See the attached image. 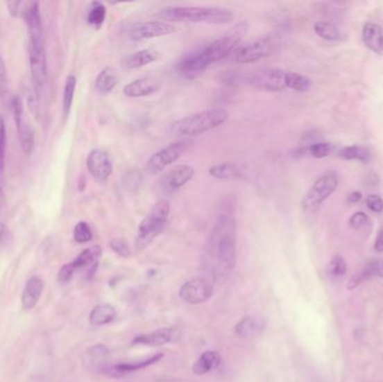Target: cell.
Listing matches in <instances>:
<instances>
[{
    "label": "cell",
    "instance_id": "cell-2",
    "mask_svg": "<svg viewBox=\"0 0 383 382\" xmlns=\"http://www.w3.org/2000/svg\"><path fill=\"white\" fill-rule=\"evenodd\" d=\"M160 17L164 21H189V23L229 24L233 21L232 12L216 7H171L162 10Z\"/></svg>",
    "mask_w": 383,
    "mask_h": 382
},
{
    "label": "cell",
    "instance_id": "cell-35",
    "mask_svg": "<svg viewBox=\"0 0 383 382\" xmlns=\"http://www.w3.org/2000/svg\"><path fill=\"white\" fill-rule=\"evenodd\" d=\"M346 272V263L341 256H335L330 261L327 266V275L330 277L340 278L343 277Z\"/></svg>",
    "mask_w": 383,
    "mask_h": 382
},
{
    "label": "cell",
    "instance_id": "cell-41",
    "mask_svg": "<svg viewBox=\"0 0 383 382\" xmlns=\"http://www.w3.org/2000/svg\"><path fill=\"white\" fill-rule=\"evenodd\" d=\"M110 247L117 254H119L120 257L127 258L130 256V249H129L127 243L124 241V240H112V243H110Z\"/></svg>",
    "mask_w": 383,
    "mask_h": 382
},
{
    "label": "cell",
    "instance_id": "cell-6",
    "mask_svg": "<svg viewBox=\"0 0 383 382\" xmlns=\"http://www.w3.org/2000/svg\"><path fill=\"white\" fill-rule=\"evenodd\" d=\"M246 80L253 88L269 92H278L286 88V72L275 67H264L253 71Z\"/></svg>",
    "mask_w": 383,
    "mask_h": 382
},
{
    "label": "cell",
    "instance_id": "cell-4",
    "mask_svg": "<svg viewBox=\"0 0 383 382\" xmlns=\"http://www.w3.org/2000/svg\"><path fill=\"white\" fill-rule=\"evenodd\" d=\"M171 205L166 200H160L153 207L151 212L142 219L138 227L136 238L137 250H144L151 245L157 236L166 228L169 221Z\"/></svg>",
    "mask_w": 383,
    "mask_h": 382
},
{
    "label": "cell",
    "instance_id": "cell-22",
    "mask_svg": "<svg viewBox=\"0 0 383 382\" xmlns=\"http://www.w3.org/2000/svg\"><path fill=\"white\" fill-rule=\"evenodd\" d=\"M222 362L220 353L215 351H206L202 356L196 360L194 365H193V371L195 374L203 376V374H209L211 371L218 369Z\"/></svg>",
    "mask_w": 383,
    "mask_h": 382
},
{
    "label": "cell",
    "instance_id": "cell-42",
    "mask_svg": "<svg viewBox=\"0 0 383 382\" xmlns=\"http://www.w3.org/2000/svg\"><path fill=\"white\" fill-rule=\"evenodd\" d=\"M369 218L366 216V214H363V212H357L350 219V225H351L352 228L357 229V230L366 228V225H369Z\"/></svg>",
    "mask_w": 383,
    "mask_h": 382
},
{
    "label": "cell",
    "instance_id": "cell-43",
    "mask_svg": "<svg viewBox=\"0 0 383 382\" xmlns=\"http://www.w3.org/2000/svg\"><path fill=\"white\" fill-rule=\"evenodd\" d=\"M76 272V268L73 267L72 263L64 265L60 272H58V279L60 283L67 284L72 279L73 274Z\"/></svg>",
    "mask_w": 383,
    "mask_h": 382
},
{
    "label": "cell",
    "instance_id": "cell-21",
    "mask_svg": "<svg viewBox=\"0 0 383 382\" xmlns=\"http://www.w3.org/2000/svg\"><path fill=\"white\" fill-rule=\"evenodd\" d=\"M264 322L260 318L247 316L235 325V332L240 338H253L264 331Z\"/></svg>",
    "mask_w": 383,
    "mask_h": 382
},
{
    "label": "cell",
    "instance_id": "cell-36",
    "mask_svg": "<svg viewBox=\"0 0 383 382\" xmlns=\"http://www.w3.org/2000/svg\"><path fill=\"white\" fill-rule=\"evenodd\" d=\"M73 236L74 240L78 243H89L92 240V230L90 225H87V222H78L76 225L74 231H73Z\"/></svg>",
    "mask_w": 383,
    "mask_h": 382
},
{
    "label": "cell",
    "instance_id": "cell-31",
    "mask_svg": "<svg viewBox=\"0 0 383 382\" xmlns=\"http://www.w3.org/2000/svg\"><path fill=\"white\" fill-rule=\"evenodd\" d=\"M311 80L307 76L295 72H286V88L298 92H305L311 88Z\"/></svg>",
    "mask_w": 383,
    "mask_h": 382
},
{
    "label": "cell",
    "instance_id": "cell-45",
    "mask_svg": "<svg viewBox=\"0 0 383 382\" xmlns=\"http://www.w3.org/2000/svg\"><path fill=\"white\" fill-rule=\"evenodd\" d=\"M19 6H21V1H8L7 3V8L8 12L12 17H16L18 15V10H19Z\"/></svg>",
    "mask_w": 383,
    "mask_h": 382
},
{
    "label": "cell",
    "instance_id": "cell-29",
    "mask_svg": "<svg viewBox=\"0 0 383 382\" xmlns=\"http://www.w3.org/2000/svg\"><path fill=\"white\" fill-rule=\"evenodd\" d=\"M155 60H156V55L153 51L142 50L127 56L124 61V65L129 70H133V69H138V67L151 64V62H154Z\"/></svg>",
    "mask_w": 383,
    "mask_h": 382
},
{
    "label": "cell",
    "instance_id": "cell-19",
    "mask_svg": "<svg viewBox=\"0 0 383 382\" xmlns=\"http://www.w3.org/2000/svg\"><path fill=\"white\" fill-rule=\"evenodd\" d=\"M173 340V331L171 329H160L154 332L136 336L133 343L145 347H162Z\"/></svg>",
    "mask_w": 383,
    "mask_h": 382
},
{
    "label": "cell",
    "instance_id": "cell-7",
    "mask_svg": "<svg viewBox=\"0 0 383 382\" xmlns=\"http://www.w3.org/2000/svg\"><path fill=\"white\" fill-rule=\"evenodd\" d=\"M189 146V140H178L171 143L158 152L155 153L147 162L146 169L149 174H157L169 166L187 150Z\"/></svg>",
    "mask_w": 383,
    "mask_h": 382
},
{
    "label": "cell",
    "instance_id": "cell-24",
    "mask_svg": "<svg viewBox=\"0 0 383 382\" xmlns=\"http://www.w3.org/2000/svg\"><path fill=\"white\" fill-rule=\"evenodd\" d=\"M101 248L99 245H93L91 248L85 249L78 254L76 259L73 260L72 265L74 268L83 269L87 268L90 272H94V269L98 266V260L101 256Z\"/></svg>",
    "mask_w": 383,
    "mask_h": 382
},
{
    "label": "cell",
    "instance_id": "cell-1",
    "mask_svg": "<svg viewBox=\"0 0 383 382\" xmlns=\"http://www.w3.org/2000/svg\"><path fill=\"white\" fill-rule=\"evenodd\" d=\"M204 252L205 268L213 280H223L237 261V222L235 207L229 201L220 207Z\"/></svg>",
    "mask_w": 383,
    "mask_h": 382
},
{
    "label": "cell",
    "instance_id": "cell-46",
    "mask_svg": "<svg viewBox=\"0 0 383 382\" xmlns=\"http://www.w3.org/2000/svg\"><path fill=\"white\" fill-rule=\"evenodd\" d=\"M375 249L377 252H383V229L377 234L375 243Z\"/></svg>",
    "mask_w": 383,
    "mask_h": 382
},
{
    "label": "cell",
    "instance_id": "cell-8",
    "mask_svg": "<svg viewBox=\"0 0 383 382\" xmlns=\"http://www.w3.org/2000/svg\"><path fill=\"white\" fill-rule=\"evenodd\" d=\"M337 184H339V180L333 173H328L322 177H319L313 184V186L308 190L307 194L303 200L304 209L312 211L318 207L334 191L337 190Z\"/></svg>",
    "mask_w": 383,
    "mask_h": 382
},
{
    "label": "cell",
    "instance_id": "cell-27",
    "mask_svg": "<svg viewBox=\"0 0 383 382\" xmlns=\"http://www.w3.org/2000/svg\"><path fill=\"white\" fill-rule=\"evenodd\" d=\"M372 276L383 277V260H373L371 263H368L360 274H357L355 277L352 278L351 281L348 283V288H355L357 285H360L363 281L371 278Z\"/></svg>",
    "mask_w": 383,
    "mask_h": 382
},
{
    "label": "cell",
    "instance_id": "cell-20",
    "mask_svg": "<svg viewBox=\"0 0 383 382\" xmlns=\"http://www.w3.org/2000/svg\"><path fill=\"white\" fill-rule=\"evenodd\" d=\"M363 41L370 50L375 53L383 52V30L380 25L368 23L363 27Z\"/></svg>",
    "mask_w": 383,
    "mask_h": 382
},
{
    "label": "cell",
    "instance_id": "cell-9",
    "mask_svg": "<svg viewBox=\"0 0 383 382\" xmlns=\"http://www.w3.org/2000/svg\"><path fill=\"white\" fill-rule=\"evenodd\" d=\"M178 28L173 24L164 21H138L131 24L127 28L128 37L133 41H144L160 36L169 35Z\"/></svg>",
    "mask_w": 383,
    "mask_h": 382
},
{
    "label": "cell",
    "instance_id": "cell-3",
    "mask_svg": "<svg viewBox=\"0 0 383 382\" xmlns=\"http://www.w3.org/2000/svg\"><path fill=\"white\" fill-rule=\"evenodd\" d=\"M229 118L225 109L214 108L201 111L178 120L174 125V130L184 136H198L223 125Z\"/></svg>",
    "mask_w": 383,
    "mask_h": 382
},
{
    "label": "cell",
    "instance_id": "cell-14",
    "mask_svg": "<svg viewBox=\"0 0 383 382\" xmlns=\"http://www.w3.org/2000/svg\"><path fill=\"white\" fill-rule=\"evenodd\" d=\"M29 62L32 71L33 81L36 91L40 92L47 82L46 54L44 45H32L29 46Z\"/></svg>",
    "mask_w": 383,
    "mask_h": 382
},
{
    "label": "cell",
    "instance_id": "cell-32",
    "mask_svg": "<svg viewBox=\"0 0 383 382\" xmlns=\"http://www.w3.org/2000/svg\"><path fill=\"white\" fill-rule=\"evenodd\" d=\"M76 78L74 76H69L65 81L63 91V112L64 116L67 117L72 109L73 99L76 94Z\"/></svg>",
    "mask_w": 383,
    "mask_h": 382
},
{
    "label": "cell",
    "instance_id": "cell-10",
    "mask_svg": "<svg viewBox=\"0 0 383 382\" xmlns=\"http://www.w3.org/2000/svg\"><path fill=\"white\" fill-rule=\"evenodd\" d=\"M276 43L269 36L259 38L257 41L244 46H239L235 52V62L240 64H247V63L260 61L269 56L273 52Z\"/></svg>",
    "mask_w": 383,
    "mask_h": 382
},
{
    "label": "cell",
    "instance_id": "cell-23",
    "mask_svg": "<svg viewBox=\"0 0 383 382\" xmlns=\"http://www.w3.org/2000/svg\"><path fill=\"white\" fill-rule=\"evenodd\" d=\"M43 280L38 277H33L28 280L26 287L24 289L22 296V303L25 309H32L37 304L38 299L43 293Z\"/></svg>",
    "mask_w": 383,
    "mask_h": 382
},
{
    "label": "cell",
    "instance_id": "cell-40",
    "mask_svg": "<svg viewBox=\"0 0 383 382\" xmlns=\"http://www.w3.org/2000/svg\"><path fill=\"white\" fill-rule=\"evenodd\" d=\"M125 180L126 187L127 189H139L140 184L142 182V176L140 174V172H137V171H130V172L127 173V175L124 178Z\"/></svg>",
    "mask_w": 383,
    "mask_h": 382
},
{
    "label": "cell",
    "instance_id": "cell-39",
    "mask_svg": "<svg viewBox=\"0 0 383 382\" xmlns=\"http://www.w3.org/2000/svg\"><path fill=\"white\" fill-rule=\"evenodd\" d=\"M332 152V146L327 143L314 144L309 147L312 156L316 158L326 157Z\"/></svg>",
    "mask_w": 383,
    "mask_h": 382
},
{
    "label": "cell",
    "instance_id": "cell-12",
    "mask_svg": "<svg viewBox=\"0 0 383 382\" xmlns=\"http://www.w3.org/2000/svg\"><path fill=\"white\" fill-rule=\"evenodd\" d=\"M213 293V285L207 278H194L180 287V297L185 303L198 305L207 301Z\"/></svg>",
    "mask_w": 383,
    "mask_h": 382
},
{
    "label": "cell",
    "instance_id": "cell-18",
    "mask_svg": "<svg viewBox=\"0 0 383 382\" xmlns=\"http://www.w3.org/2000/svg\"><path fill=\"white\" fill-rule=\"evenodd\" d=\"M160 85L151 78H140L135 80L124 88V94L129 98H142L156 94Z\"/></svg>",
    "mask_w": 383,
    "mask_h": 382
},
{
    "label": "cell",
    "instance_id": "cell-48",
    "mask_svg": "<svg viewBox=\"0 0 383 382\" xmlns=\"http://www.w3.org/2000/svg\"><path fill=\"white\" fill-rule=\"evenodd\" d=\"M3 205H5V194H3V187L0 184V210L3 209Z\"/></svg>",
    "mask_w": 383,
    "mask_h": 382
},
{
    "label": "cell",
    "instance_id": "cell-26",
    "mask_svg": "<svg viewBox=\"0 0 383 382\" xmlns=\"http://www.w3.org/2000/svg\"><path fill=\"white\" fill-rule=\"evenodd\" d=\"M209 172L212 177L222 180V181L237 180V178H241L242 176L241 169L235 163L218 164V165L211 167Z\"/></svg>",
    "mask_w": 383,
    "mask_h": 382
},
{
    "label": "cell",
    "instance_id": "cell-30",
    "mask_svg": "<svg viewBox=\"0 0 383 382\" xmlns=\"http://www.w3.org/2000/svg\"><path fill=\"white\" fill-rule=\"evenodd\" d=\"M314 31L319 37L327 41H340L343 36L342 32L337 25L327 21H317L314 25Z\"/></svg>",
    "mask_w": 383,
    "mask_h": 382
},
{
    "label": "cell",
    "instance_id": "cell-5",
    "mask_svg": "<svg viewBox=\"0 0 383 382\" xmlns=\"http://www.w3.org/2000/svg\"><path fill=\"white\" fill-rule=\"evenodd\" d=\"M247 32L248 24L242 21L237 24L225 35L202 47L201 51L203 53L204 59L207 62V64L212 65L213 63L222 61L231 53L235 52Z\"/></svg>",
    "mask_w": 383,
    "mask_h": 382
},
{
    "label": "cell",
    "instance_id": "cell-33",
    "mask_svg": "<svg viewBox=\"0 0 383 382\" xmlns=\"http://www.w3.org/2000/svg\"><path fill=\"white\" fill-rule=\"evenodd\" d=\"M105 16H107V8L105 5L99 1H96L92 3L89 14H87V23L99 28L102 26V24L105 23Z\"/></svg>",
    "mask_w": 383,
    "mask_h": 382
},
{
    "label": "cell",
    "instance_id": "cell-44",
    "mask_svg": "<svg viewBox=\"0 0 383 382\" xmlns=\"http://www.w3.org/2000/svg\"><path fill=\"white\" fill-rule=\"evenodd\" d=\"M366 205L369 207L370 210L373 212H382L383 210V201L380 196H370L366 200Z\"/></svg>",
    "mask_w": 383,
    "mask_h": 382
},
{
    "label": "cell",
    "instance_id": "cell-49",
    "mask_svg": "<svg viewBox=\"0 0 383 382\" xmlns=\"http://www.w3.org/2000/svg\"><path fill=\"white\" fill-rule=\"evenodd\" d=\"M5 232H6V227H5L3 222L0 221V241L3 240Z\"/></svg>",
    "mask_w": 383,
    "mask_h": 382
},
{
    "label": "cell",
    "instance_id": "cell-17",
    "mask_svg": "<svg viewBox=\"0 0 383 382\" xmlns=\"http://www.w3.org/2000/svg\"><path fill=\"white\" fill-rule=\"evenodd\" d=\"M27 26H28L29 36H31V44L44 45V31L42 24L41 14L38 3H33L27 10Z\"/></svg>",
    "mask_w": 383,
    "mask_h": 382
},
{
    "label": "cell",
    "instance_id": "cell-25",
    "mask_svg": "<svg viewBox=\"0 0 383 382\" xmlns=\"http://www.w3.org/2000/svg\"><path fill=\"white\" fill-rule=\"evenodd\" d=\"M117 312L114 306L109 304H100L93 309L90 314V323L94 327H102L114 321Z\"/></svg>",
    "mask_w": 383,
    "mask_h": 382
},
{
    "label": "cell",
    "instance_id": "cell-28",
    "mask_svg": "<svg viewBox=\"0 0 383 382\" xmlns=\"http://www.w3.org/2000/svg\"><path fill=\"white\" fill-rule=\"evenodd\" d=\"M118 83L116 71L112 67H105L96 76V88L100 94H109L116 88Z\"/></svg>",
    "mask_w": 383,
    "mask_h": 382
},
{
    "label": "cell",
    "instance_id": "cell-34",
    "mask_svg": "<svg viewBox=\"0 0 383 382\" xmlns=\"http://www.w3.org/2000/svg\"><path fill=\"white\" fill-rule=\"evenodd\" d=\"M341 156L346 159H357L363 163H366L370 159L369 150L359 146L348 147V148L343 149Z\"/></svg>",
    "mask_w": 383,
    "mask_h": 382
},
{
    "label": "cell",
    "instance_id": "cell-13",
    "mask_svg": "<svg viewBox=\"0 0 383 382\" xmlns=\"http://www.w3.org/2000/svg\"><path fill=\"white\" fill-rule=\"evenodd\" d=\"M195 171L189 165H178L173 167L160 177V186L163 192L173 193L180 190L194 177Z\"/></svg>",
    "mask_w": 383,
    "mask_h": 382
},
{
    "label": "cell",
    "instance_id": "cell-47",
    "mask_svg": "<svg viewBox=\"0 0 383 382\" xmlns=\"http://www.w3.org/2000/svg\"><path fill=\"white\" fill-rule=\"evenodd\" d=\"M361 199V193H352L351 196H348V201L352 202V203H355V202L360 201Z\"/></svg>",
    "mask_w": 383,
    "mask_h": 382
},
{
    "label": "cell",
    "instance_id": "cell-11",
    "mask_svg": "<svg viewBox=\"0 0 383 382\" xmlns=\"http://www.w3.org/2000/svg\"><path fill=\"white\" fill-rule=\"evenodd\" d=\"M12 114H14L15 123L17 127L18 137L21 141L22 149L25 154H32L34 149V132L32 125L24 114V105L19 96H14L10 101Z\"/></svg>",
    "mask_w": 383,
    "mask_h": 382
},
{
    "label": "cell",
    "instance_id": "cell-38",
    "mask_svg": "<svg viewBox=\"0 0 383 382\" xmlns=\"http://www.w3.org/2000/svg\"><path fill=\"white\" fill-rule=\"evenodd\" d=\"M6 125L3 123V119H0V175L3 174L5 171V161H6Z\"/></svg>",
    "mask_w": 383,
    "mask_h": 382
},
{
    "label": "cell",
    "instance_id": "cell-15",
    "mask_svg": "<svg viewBox=\"0 0 383 382\" xmlns=\"http://www.w3.org/2000/svg\"><path fill=\"white\" fill-rule=\"evenodd\" d=\"M87 167L96 181H107L112 173V163L107 153L94 149L87 158Z\"/></svg>",
    "mask_w": 383,
    "mask_h": 382
},
{
    "label": "cell",
    "instance_id": "cell-37",
    "mask_svg": "<svg viewBox=\"0 0 383 382\" xmlns=\"http://www.w3.org/2000/svg\"><path fill=\"white\" fill-rule=\"evenodd\" d=\"M0 98L3 103L8 101V78H7L6 65L3 62L1 53H0Z\"/></svg>",
    "mask_w": 383,
    "mask_h": 382
},
{
    "label": "cell",
    "instance_id": "cell-16",
    "mask_svg": "<svg viewBox=\"0 0 383 382\" xmlns=\"http://www.w3.org/2000/svg\"><path fill=\"white\" fill-rule=\"evenodd\" d=\"M162 358H163V353H157V354H154V356L148 358V359L110 365V367H103L101 371L103 374L110 376H126V374H133L135 371H138L140 370V369H144V367L154 365V363H157V362L160 361Z\"/></svg>",
    "mask_w": 383,
    "mask_h": 382
}]
</instances>
